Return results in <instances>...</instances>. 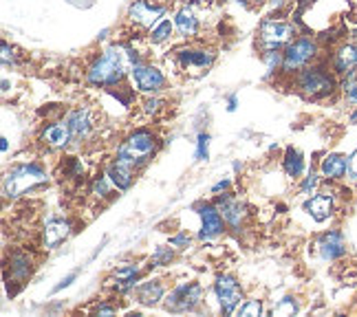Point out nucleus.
I'll use <instances>...</instances> for the list:
<instances>
[{
  "label": "nucleus",
  "instance_id": "2f4dec72",
  "mask_svg": "<svg viewBox=\"0 0 357 317\" xmlns=\"http://www.w3.org/2000/svg\"><path fill=\"white\" fill-rule=\"evenodd\" d=\"M210 155V134L208 132H201L199 139H197V159L205 161Z\"/></svg>",
  "mask_w": 357,
  "mask_h": 317
},
{
  "label": "nucleus",
  "instance_id": "393cba45",
  "mask_svg": "<svg viewBox=\"0 0 357 317\" xmlns=\"http://www.w3.org/2000/svg\"><path fill=\"white\" fill-rule=\"evenodd\" d=\"M282 168H284L287 176H291V178H300L305 174V157L300 155V150L287 148L284 159H282Z\"/></svg>",
  "mask_w": 357,
  "mask_h": 317
},
{
  "label": "nucleus",
  "instance_id": "a18cd8bd",
  "mask_svg": "<svg viewBox=\"0 0 357 317\" xmlns=\"http://www.w3.org/2000/svg\"><path fill=\"white\" fill-rule=\"evenodd\" d=\"M252 3H260V0H252Z\"/></svg>",
  "mask_w": 357,
  "mask_h": 317
},
{
  "label": "nucleus",
  "instance_id": "c756f323",
  "mask_svg": "<svg viewBox=\"0 0 357 317\" xmlns=\"http://www.w3.org/2000/svg\"><path fill=\"white\" fill-rule=\"evenodd\" d=\"M318 185H320V174H318V172H309V174L305 176V181L300 183V192H302V194L311 196V194H315V190H318Z\"/></svg>",
  "mask_w": 357,
  "mask_h": 317
},
{
  "label": "nucleus",
  "instance_id": "72a5a7b5",
  "mask_svg": "<svg viewBox=\"0 0 357 317\" xmlns=\"http://www.w3.org/2000/svg\"><path fill=\"white\" fill-rule=\"evenodd\" d=\"M161 106H163V102L159 98H146L144 104H142V110L146 115H157L161 110Z\"/></svg>",
  "mask_w": 357,
  "mask_h": 317
},
{
  "label": "nucleus",
  "instance_id": "f03ea898",
  "mask_svg": "<svg viewBox=\"0 0 357 317\" xmlns=\"http://www.w3.org/2000/svg\"><path fill=\"white\" fill-rule=\"evenodd\" d=\"M45 183H47V172L40 168V165L22 163V165H16V168H11L5 174L3 190H5L7 199H18L22 194H26V192H31Z\"/></svg>",
  "mask_w": 357,
  "mask_h": 317
},
{
  "label": "nucleus",
  "instance_id": "7ed1b4c3",
  "mask_svg": "<svg viewBox=\"0 0 357 317\" xmlns=\"http://www.w3.org/2000/svg\"><path fill=\"white\" fill-rule=\"evenodd\" d=\"M296 86L307 100H324L335 93L337 79L322 66H307L296 75Z\"/></svg>",
  "mask_w": 357,
  "mask_h": 317
},
{
  "label": "nucleus",
  "instance_id": "37998d69",
  "mask_svg": "<svg viewBox=\"0 0 357 317\" xmlns=\"http://www.w3.org/2000/svg\"><path fill=\"white\" fill-rule=\"evenodd\" d=\"M0 141H3V144H0V148H3V153H7V150H9V141L5 139V137H3Z\"/></svg>",
  "mask_w": 357,
  "mask_h": 317
},
{
  "label": "nucleus",
  "instance_id": "5701e85b",
  "mask_svg": "<svg viewBox=\"0 0 357 317\" xmlns=\"http://www.w3.org/2000/svg\"><path fill=\"white\" fill-rule=\"evenodd\" d=\"M163 295H166V288H163V284L159 280H150V282H144L139 288H137V302L144 307H155L159 304V302L163 300Z\"/></svg>",
  "mask_w": 357,
  "mask_h": 317
},
{
  "label": "nucleus",
  "instance_id": "0eeeda50",
  "mask_svg": "<svg viewBox=\"0 0 357 317\" xmlns=\"http://www.w3.org/2000/svg\"><path fill=\"white\" fill-rule=\"evenodd\" d=\"M214 293L218 300V307H221V311L227 315L236 313L238 307L243 304V288L234 275H227V273L218 275L214 282Z\"/></svg>",
  "mask_w": 357,
  "mask_h": 317
},
{
  "label": "nucleus",
  "instance_id": "b1692460",
  "mask_svg": "<svg viewBox=\"0 0 357 317\" xmlns=\"http://www.w3.org/2000/svg\"><path fill=\"white\" fill-rule=\"evenodd\" d=\"M68 128L73 132V139H82L91 132V110L89 108H77L66 117Z\"/></svg>",
  "mask_w": 357,
  "mask_h": 317
},
{
  "label": "nucleus",
  "instance_id": "ddd939ff",
  "mask_svg": "<svg viewBox=\"0 0 357 317\" xmlns=\"http://www.w3.org/2000/svg\"><path fill=\"white\" fill-rule=\"evenodd\" d=\"M199 216H201V231H199L201 240H214L216 236H221L225 225L221 210L214 208V205H201Z\"/></svg>",
  "mask_w": 357,
  "mask_h": 317
},
{
  "label": "nucleus",
  "instance_id": "39448f33",
  "mask_svg": "<svg viewBox=\"0 0 357 317\" xmlns=\"http://www.w3.org/2000/svg\"><path fill=\"white\" fill-rule=\"evenodd\" d=\"M318 51H320V47L313 38L302 36V38L291 40L282 51L280 71L287 75H298L302 68H307L315 58H318Z\"/></svg>",
  "mask_w": 357,
  "mask_h": 317
},
{
  "label": "nucleus",
  "instance_id": "a19ab883",
  "mask_svg": "<svg viewBox=\"0 0 357 317\" xmlns=\"http://www.w3.org/2000/svg\"><path fill=\"white\" fill-rule=\"evenodd\" d=\"M236 106H238V98H236V95H229V100H227V110H229V113H234Z\"/></svg>",
  "mask_w": 357,
  "mask_h": 317
},
{
  "label": "nucleus",
  "instance_id": "20e7f679",
  "mask_svg": "<svg viewBox=\"0 0 357 317\" xmlns=\"http://www.w3.org/2000/svg\"><path fill=\"white\" fill-rule=\"evenodd\" d=\"M155 150H157L155 134L148 132V130H137L117 148V157L115 159L137 170V168H142V165H146L150 159H153Z\"/></svg>",
  "mask_w": 357,
  "mask_h": 317
},
{
  "label": "nucleus",
  "instance_id": "f8f14e48",
  "mask_svg": "<svg viewBox=\"0 0 357 317\" xmlns=\"http://www.w3.org/2000/svg\"><path fill=\"white\" fill-rule=\"evenodd\" d=\"M315 252L322 260L326 263H333V260H340L342 256L347 254V242H344V236H342L340 231H324L322 236L315 240Z\"/></svg>",
  "mask_w": 357,
  "mask_h": 317
},
{
  "label": "nucleus",
  "instance_id": "f704fd0d",
  "mask_svg": "<svg viewBox=\"0 0 357 317\" xmlns=\"http://www.w3.org/2000/svg\"><path fill=\"white\" fill-rule=\"evenodd\" d=\"M298 311V304H296V300L294 297H284V300H280V304L276 307V311H273V313H276V315H282V313H296Z\"/></svg>",
  "mask_w": 357,
  "mask_h": 317
},
{
  "label": "nucleus",
  "instance_id": "9d476101",
  "mask_svg": "<svg viewBox=\"0 0 357 317\" xmlns=\"http://www.w3.org/2000/svg\"><path fill=\"white\" fill-rule=\"evenodd\" d=\"M166 7L161 5H153L150 0H135V3L128 7V18L135 22L144 26V29H153V26L157 22L163 20V16H166Z\"/></svg>",
  "mask_w": 357,
  "mask_h": 317
},
{
  "label": "nucleus",
  "instance_id": "9b49d317",
  "mask_svg": "<svg viewBox=\"0 0 357 317\" xmlns=\"http://www.w3.org/2000/svg\"><path fill=\"white\" fill-rule=\"evenodd\" d=\"M216 53L212 49H178L176 51V62L183 71L190 73H201L205 68L214 64Z\"/></svg>",
  "mask_w": 357,
  "mask_h": 317
},
{
  "label": "nucleus",
  "instance_id": "ea45409f",
  "mask_svg": "<svg viewBox=\"0 0 357 317\" xmlns=\"http://www.w3.org/2000/svg\"><path fill=\"white\" fill-rule=\"evenodd\" d=\"M93 311L98 313V315H113L117 309H115V307H106V304H100V307H95Z\"/></svg>",
  "mask_w": 357,
  "mask_h": 317
},
{
  "label": "nucleus",
  "instance_id": "4c0bfd02",
  "mask_svg": "<svg viewBox=\"0 0 357 317\" xmlns=\"http://www.w3.org/2000/svg\"><path fill=\"white\" fill-rule=\"evenodd\" d=\"M9 62H11V64L16 62V55H13V49H9L7 42H3V64L9 66Z\"/></svg>",
  "mask_w": 357,
  "mask_h": 317
},
{
  "label": "nucleus",
  "instance_id": "6ab92c4d",
  "mask_svg": "<svg viewBox=\"0 0 357 317\" xmlns=\"http://www.w3.org/2000/svg\"><path fill=\"white\" fill-rule=\"evenodd\" d=\"M347 168H349V157L331 153L326 155L320 163V174L326 178V181H340V178L347 176Z\"/></svg>",
  "mask_w": 357,
  "mask_h": 317
},
{
  "label": "nucleus",
  "instance_id": "dca6fc26",
  "mask_svg": "<svg viewBox=\"0 0 357 317\" xmlns=\"http://www.w3.org/2000/svg\"><path fill=\"white\" fill-rule=\"evenodd\" d=\"M305 212L313 220L324 223V220H328V218L333 216V212H335V199H333V194H326V192H322V194H313L305 203Z\"/></svg>",
  "mask_w": 357,
  "mask_h": 317
},
{
  "label": "nucleus",
  "instance_id": "c03bdc74",
  "mask_svg": "<svg viewBox=\"0 0 357 317\" xmlns=\"http://www.w3.org/2000/svg\"><path fill=\"white\" fill-rule=\"evenodd\" d=\"M349 121H351V123H357V110H355V113L349 117Z\"/></svg>",
  "mask_w": 357,
  "mask_h": 317
},
{
  "label": "nucleus",
  "instance_id": "2eb2a0df",
  "mask_svg": "<svg viewBox=\"0 0 357 317\" xmlns=\"http://www.w3.org/2000/svg\"><path fill=\"white\" fill-rule=\"evenodd\" d=\"M71 231H73V227H71L68 220L53 218V220H49V223L45 225V229H43V245L47 247V249H58V247L68 236H71Z\"/></svg>",
  "mask_w": 357,
  "mask_h": 317
},
{
  "label": "nucleus",
  "instance_id": "f257e3e1",
  "mask_svg": "<svg viewBox=\"0 0 357 317\" xmlns=\"http://www.w3.org/2000/svg\"><path fill=\"white\" fill-rule=\"evenodd\" d=\"M139 62V53L128 45H113L100 53V58L89 66L86 79L91 86L113 88L119 86L123 77L130 75L132 66Z\"/></svg>",
  "mask_w": 357,
  "mask_h": 317
},
{
  "label": "nucleus",
  "instance_id": "a211bd4d",
  "mask_svg": "<svg viewBox=\"0 0 357 317\" xmlns=\"http://www.w3.org/2000/svg\"><path fill=\"white\" fill-rule=\"evenodd\" d=\"M40 141L47 144L49 148H66L68 144L73 141V132H71V128H68L66 119L56 121V123H51V126H47L43 130V134H40Z\"/></svg>",
  "mask_w": 357,
  "mask_h": 317
},
{
  "label": "nucleus",
  "instance_id": "4be33fe9",
  "mask_svg": "<svg viewBox=\"0 0 357 317\" xmlns=\"http://www.w3.org/2000/svg\"><path fill=\"white\" fill-rule=\"evenodd\" d=\"M106 174H108V178H111L117 190H128L132 185V181H135V168H130V165L121 163L117 159L108 165Z\"/></svg>",
  "mask_w": 357,
  "mask_h": 317
},
{
  "label": "nucleus",
  "instance_id": "c9c22d12",
  "mask_svg": "<svg viewBox=\"0 0 357 317\" xmlns=\"http://www.w3.org/2000/svg\"><path fill=\"white\" fill-rule=\"evenodd\" d=\"M347 178L351 183H357V148L351 153L349 157V168H347Z\"/></svg>",
  "mask_w": 357,
  "mask_h": 317
},
{
  "label": "nucleus",
  "instance_id": "423d86ee",
  "mask_svg": "<svg viewBox=\"0 0 357 317\" xmlns=\"http://www.w3.org/2000/svg\"><path fill=\"white\" fill-rule=\"evenodd\" d=\"M296 36V26L280 18H267L258 29V40L263 51H280Z\"/></svg>",
  "mask_w": 357,
  "mask_h": 317
},
{
  "label": "nucleus",
  "instance_id": "1a4fd4ad",
  "mask_svg": "<svg viewBox=\"0 0 357 317\" xmlns=\"http://www.w3.org/2000/svg\"><path fill=\"white\" fill-rule=\"evenodd\" d=\"M130 79H132V86L139 91V93H159L166 86V75H163L161 68L153 66V64H144V62H137L130 71Z\"/></svg>",
  "mask_w": 357,
  "mask_h": 317
},
{
  "label": "nucleus",
  "instance_id": "58836bf2",
  "mask_svg": "<svg viewBox=\"0 0 357 317\" xmlns=\"http://www.w3.org/2000/svg\"><path fill=\"white\" fill-rule=\"evenodd\" d=\"M75 275H77V273H71V275H66V278H64V280H62V282H60V284H58L56 288H53V293H58V291H62L64 286H68V284H71V282L75 280Z\"/></svg>",
  "mask_w": 357,
  "mask_h": 317
},
{
  "label": "nucleus",
  "instance_id": "c85d7f7f",
  "mask_svg": "<svg viewBox=\"0 0 357 317\" xmlns=\"http://www.w3.org/2000/svg\"><path fill=\"white\" fill-rule=\"evenodd\" d=\"M236 315L238 317H260L263 315V304H260V300H247L238 307Z\"/></svg>",
  "mask_w": 357,
  "mask_h": 317
},
{
  "label": "nucleus",
  "instance_id": "e433bc0d",
  "mask_svg": "<svg viewBox=\"0 0 357 317\" xmlns=\"http://www.w3.org/2000/svg\"><path fill=\"white\" fill-rule=\"evenodd\" d=\"M170 245L176 247V249H185V247H190V236L185 231H181V233H176V236L170 238Z\"/></svg>",
  "mask_w": 357,
  "mask_h": 317
},
{
  "label": "nucleus",
  "instance_id": "79ce46f5",
  "mask_svg": "<svg viewBox=\"0 0 357 317\" xmlns=\"http://www.w3.org/2000/svg\"><path fill=\"white\" fill-rule=\"evenodd\" d=\"M229 187V181H221V183H216L214 187H212V192L216 194V192H221V190H227Z\"/></svg>",
  "mask_w": 357,
  "mask_h": 317
},
{
  "label": "nucleus",
  "instance_id": "cd10ccee",
  "mask_svg": "<svg viewBox=\"0 0 357 317\" xmlns=\"http://www.w3.org/2000/svg\"><path fill=\"white\" fill-rule=\"evenodd\" d=\"M111 178H108V174L106 176H98L93 181V185H91V194L95 196V199H108V194H111Z\"/></svg>",
  "mask_w": 357,
  "mask_h": 317
},
{
  "label": "nucleus",
  "instance_id": "412c9836",
  "mask_svg": "<svg viewBox=\"0 0 357 317\" xmlns=\"http://www.w3.org/2000/svg\"><path fill=\"white\" fill-rule=\"evenodd\" d=\"M9 269L13 282H24L33 271V258L26 252H16L9 258Z\"/></svg>",
  "mask_w": 357,
  "mask_h": 317
},
{
  "label": "nucleus",
  "instance_id": "4468645a",
  "mask_svg": "<svg viewBox=\"0 0 357 317\" xmlns=\"http://www.w3.org/2000/svg\"><path fill=\"white\" fill-rule=\"evenodd\" d=\"M331 66H333V73L340 77L357 71V45L355 42L340 45L331 58Z\"/></svg>",
  "mask_w": 357,
  "mask_h": 317
},
{
  "label": "nucleus",
  "instance_id": "7c9ffc66",
  "mask_svg": "<svg viewBox=\"0 0 357 317\" xmlns=\"http://www.w3.org/2000/svg\"><path fill=\"white\" fill-rule=\"evenodd\" d=\"M172 249L170 247H157L155 249V254H153V260H150V263H153V267H161V265H168L170 260H172Z\"/></svg>",
  "mask_w": 357,
  "mask_h": 317
},
{
  "label": "nucleus",
  "instance_id": "f3484780",
  "mask_svg": "<svg viewBox=\"0 0 357 317\" xmlns=\"http://www.w3.org/2000/svg\"><path fill=\"white\" fill-rule=\"evenodd\" d=\"M216 208L221 210V214H223V218H225V223H227L231 229H241L243 220H245V216H247L245 205H243L241 201H236L234 196L225 194V196H221V199L216 201Z\"/></svg>",
  "mask_w": 357,
  "mask_h": 317
},
{
  "label": "nucleus",
  "instance_id": "bb28decb",
  "mask_svg": "<svg viewBox=\"0 0 357 317\" xmlns=\"http://www.w3.org/2000/svg\"><path fill=\"white\" fill-rule=\"evenodd\" d=\"M342 91H344L347 102L357 104V71L342 77Z\"/></svg>",
  "mask_w": 357,
  "mask_h": 317
},
{
  "label": "nucleus",
  "instance_id": "473e14b6",
  "mask_svg": "<svg viewBox=\"0 0 357 317\" xmlns=\"http://www.w3.org/2000/svg\"><path fill=\"white\" fill-rule=\"evenodd\" d=\"M263 60L269 71H276L282 66V53L280 51H263Z\"/></svg>",
  "mask_w": 357,
  "mask_h": 317
},
{
  "label": "nucleus",
  "instance_id": "aec40b11",
  "mask_svg": "<svg viewBox=\"0 0 357 317\" xmlns=\"http://www.w3.org/2000/svg\"><path fill=\"white\" fill-rule=\"evenodd\" d=\"M174 29L181 33L183 38H197L201 31V22L197 18V13L192 11V7H181L174 13Z\"/></svg>",
  "mask_w": 357,
  "mask_h": 317
},
{
  "label": "nucleus",
  "instance_id": "6e6552de",
  "mask_svg": "<svg viewBox=\"0 0 357 317\" xmlns=\"http://www.w3.org/2000/svg\"><path fill=\"white\" fill-rule=\"evenodd\" d=\"M201 302H203V286L199 282H183L166 297V309L176 313L195 311Z\"/></svg>",
  "mask_w": 357,
  "mask_h": 317
},
{
  "label": "nucleus",
  "instance_id": "a878e982",
  "mask_svg": "<svg viewBox=\"0 0 357 317\" xmlns=\"http://www.w3.org/2000/svg\"><path fill=\"white\" fill-rule=\"evenodd\" d=\"M172 31H174V22H170L168 18H163L161 22H157L153 29H150V42H153V45L168 42V40L172 38Z\"/></svg>",
  "mask_w": 357,
  "mask_h": 317
}]
</instances>
